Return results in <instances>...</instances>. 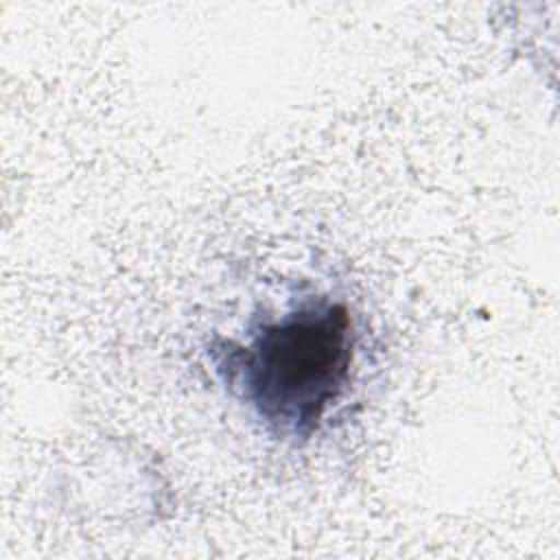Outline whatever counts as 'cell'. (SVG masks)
Wrapping results in <instances>:
<instances>
[{
  "label": "cell",
  "mask_w": 560,
  "mask_h": 560,
  "mask_svg": "<svg viewBox=\"0 0 560 560\" xmlns=\"http://www.w3.org/2000/svg\"><path fill=\"white\" fill-rule=\"evenodd\" d=\"M357 328L341 300L313 295L247 328L243 339H217V374L254 418L282 442H306L350 385Z\"/></svg>",
  "instance_id": "obj_1"
}]
</instances>
